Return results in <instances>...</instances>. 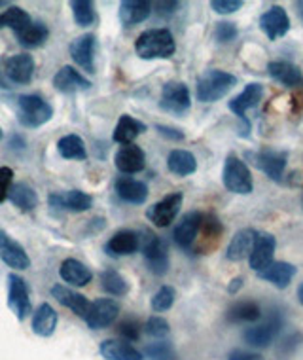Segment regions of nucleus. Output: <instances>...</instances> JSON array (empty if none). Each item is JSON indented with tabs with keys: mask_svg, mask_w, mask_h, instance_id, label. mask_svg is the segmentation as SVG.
I'll return each mask as SVG.
<instances>
[{
	"mask_svg": "<svg viewBox=\"0 0 303 360\" xmlns=\"http://www.w3.org/2000/svg\"><path fill=\"white\" fill-rule=\"evenodd\" d=\"M176 44L169 29H150L136 38L135 51L141 59H169L173 57Z\"/></svg>",
	"mask_w": 303,
	"mask_h": 360,
	"instance_id": "f257e3e1",
	"label": "nucleus"
},
{
	"mask_svg": "<svg viewBox=\"0 0 303 360\" xmlns=\"http://www.w3.org/2000/svg\"><path fill=\"white\" fill-rule=\"evenodd\" d=\"M237 86V76L229 75L226 70L211 69L199 76L195 86V97L201 103H217Z\"/></svg>",
	"mask_w": 303,
	"mask_h": 360,
	"instance_id": "f03ea898",
	"label": "nucleus"
},
{
	"mask_svg": "<svg viewBox=\"0 0 303 360\" xmlns=\"http://www.w3.org/2000/svg\"><path fill=\"white\" fill-rule=\"evenodd\" d=\"M222 182L228 192L239 193V195H248L254 190V180L252 174H250V169L236 154H229L226 158L222 171Z\"/></svg>",
	"mask_w": 303,
	"mask_h": 360,
	"instance_id": "7ed1b4c3",
	"label": "nucleus"
},
{
	"mask_svg": "<svg viewBox=\"0 0 303 360\" xmlns=\"http://www.w3.org/2000/svg\"><path fill=\"white\" fill-rule=\"evenodd\" d=\"M18 120L25 127H40L48 124L53 116V108L40 95H19L18 97Z\"/></svg>",
	"mask_w": 303,
	"mask_h": 360,
	"instance_id": "20e7f679",
	"label": "nucleus"
},
{
	"mask_svg": "<svg viewBox=\"0 0 303 360\" xmlns=\"http://www.w3.org/2000/svg\"><path fill=\"white\" fill-rule=\"evenodd\" d=\"M141 249H143L146 266L154 275H165L169 271V249L167 243L161 237L154 236L152 231H146L141 239Z\"/></svg>",
	"mask_w": 303,
	"mask_h": 360,
	"instance_id": "39448f33",
	"label": "nucleus"
},
{
	"mask_svg": "<svg viewBox=\"0 0 303 360\" xmlns=\"http://www.w3.org/2000/svg\"><path fill=\"white\" fill-rule=\"evenodd\" d=\"M247 160H250L254 167H258L264 174L275 182H281L285 176L286 162L288 155L285 152H277V150H262V152H247Z\"/></svg>",
	"mask_w": 303,
	"mask_h": 360,
	"instance_id": "423d86ee",
	"label": "nucleus"
},
{
	"mask_svg": "<svg viewBox=\"0 0 303 360\" xmlns=\"http://www.w3.org/2000/svg\"><path fill=\"white\" fill-rule=\"evenodd\" d=\"M160 106L169 114H176V116H182L190 110L192 97L184 82H167L161 89Z\"/></svg>",
	"mask_w": 303,
	"mask_h": 360,
	"instance_id": "0eeeda50",
	"label": "nucleus"
},
{
	"mask_svg": "<svg viewBox=\"0 0 303 360\" xmlns=\"http://www.w3.org/2000/svg\"><path fill=\"white\" fill-rule=\"evenodd\" d=\"M264 99V86L254 82V84H248L241 94L237 95L236 99L229 101V110L236 114L237 118L243 122V137H248L247 131L250 129V122L247 120V110L248 108H254L260 101Z\"/></svg>",
	"mask_w": 303,
	"mask_h": 360,
	"instance_id": "6e6552de",
	"label": "nucleus"
},
{
	"mask_svg": "<svg viewBox=\"0 0 303 360\" xmlns=\"http://www.w3.org/2000/svg\"><path fill=\"white\" fill-rule=\"evenodd\" d=\"M281 326H283V321H281V317H278L277 311H273L266 323L256 324V326H250V328L245 330L243 340H245V343L250 345V347H256V349L269 347V345L275 342V338L278 335Z\"/></svg>",
	"mask_w": 303,
	"mask_h": 360,
	"instance_id": "1a4fd4ad",
	"label": "nucleus"
},
{
	"mask_svg": "<svg viewBox=\"0 0 303 360\" xmlns=\"http://www.w3.org/2000/svg\"><path fill=\"white\" fill-rule=\"evenodd\" d=\"M8 305L19 321H25L32 311L27 283L19 275H8Z\"/></svg>",
	"mask_w": 303,
	"mask_h": 360,
	"instance_id": "9d476101",
	"label": "nucleus"
},
{
	"mask_svg": "<svg viewBox=\"0 0 303 360\" xmlns=\"http://www.w3.org/2000/svg\"><path fill=\"white\" fill-rule=\"evenodd\" d=\"M182 201H184V198H182V193L180 192L169 193V195H165L161 201H157V203H154V205L150 207L148 211H146V217H148L150 222L154 224V226H157V228H167L180 212Z\"/></svg>",
	"mask_w": 303,
	"mask_h": 360,
	"instance_id": "9b49d317",
	"label": "nucleus"
},
{
	"mask_svg": "<svg viewBox=\"0 0 303 360\" xmlns=\"http://www.w3.org/2000/svg\"><path fill=\"white\" fill-rule=\"evenodd\" d=\"M120 315V305L110 298L95 300L89 305L86 315V323L91 330H103L108 328L110 324H114V321L118 319Z\"/></svg>",
	"mask_w": 303,
	"mask_h": 360,
	"instance_id": "f8f14e48",
	"label": "nucleus"
},
{
	"mask_svg": "<svg viewBox=\"0 0 303 360\" xmlns=\"http://www.w3.org/2000/svg\"><path fill=\"white\" fill-rule=\"evenodd\" d=\"M260 29L271 42L286 37V32L290 31V18H288L285 8L271 6L267 12L262 13Z\"/></svg>",
	"mask_w": 303,
	"mask_h": 360,
	"instance_id": "ddd939ff",
	"label": "nucleus"
},
{
	"mask_svg": "<svg viewBox=\"0 0 303 360\" xmlns=\"http://www.w3.org/2000/svg\"><path fill=\"white\" fill-rule=\"evenodd\" d=\"M201 224H203V212L192 211L182 217L173 231V239L180 249H192L193 243L198 241Z\"/></svg>",
	"mask_w": 303,
	"mask_h": 360,
	"instance_id": "4468645a",
	"label": "nucleus"
},
{
	"mask_svg": "<svg viewBox=\"0 0 303 360\" xmlns=\"http://www.w3.org/2000/svg\"><path fill=\"white\" fill-rule=\"evenodd\" d=\"M275 249H277V239H275V236L267 233V231H258L256 233L252 252L248 256V264H250V267H252L256 274L271 264L273 256H275Z\"/></svg>",
	"mask_w": 303,
	"mask_h": 360,
	"instance_id": "2eb2a0df",
	"label": "nucleus"
},
{
	"mask_svg": "<svg viewBox=\"0 0 303 360\" xmlns=\"http://www.w3.org/2000/svg\"><path fill=\"white\" fill-rule=\"evenodd\" d=\"M4 75L8 80L19 86L31 84L34 75V59L29 53H15L4 63Z\"/></svg>",
	"mask_w": 303,
	"mask_h": 360,
	"instance_id": "dca6fc26",
	"label": "nucleus"
},
{
	"mask_svg": "<svg viewBox=\"0 0 303 360\" xmlns=\"http://www.w3.org/2000/svg\"><path fill=\"white\" fill-rule=\"evenodd\" d=\"M0 260L4 262L8 267L19 269V271H23L31 266V260H29L25 249L2 230H0Z\"/></svg>",
	"mask_w": 303,
	"mask_h": 360,
	"instance_id": "f3484780",
	"label": "nucleus"
},
{
	"mask_svg": "<svg viewBox=\"0 0 303 360\" xmlns=\"http://www.w3.org/2000/svg\"><path fill=\"white\" fill-rule=\"evenodd\" d=\"M51 207L56 209H65V211L84 212L89 211L93 205V198L89 193L80 192V190H68V192H56L48 198Z\"/></svg>",
	"mask_w": 303,
	"mask_h": 360,
	"instance_id": "a211bd4d",
	"label": "nucleus"
},
{
	"mask_svg": "<svg viewBox=\"0 0 303 360\" xmlns=\"http://www.w3.org/2000/svg\"><path fill=\"white\" fill-rule=\"evenodd\" d=\"M114 163L118 167L120 173L124 174H135L141 173L146 167V155L143 148L136 144H125L118 150V154L114 158Z\"/></svg>",
	"mask_w": 303,
	"mask_h": 360,
	"instance_id": "6ab92c4d",
	"label": "nucleus"
},
{
	"mask_svg": "<svg viewBox=\"0 0 303 360\" xmlns=\"http://www.w3.org/2000/svg\"><path fill=\"white\" fill-rule=\"evenodd\" d=\"M53 87L61 94H76V91H87L91 87V82L86 76H82L75 67H63L53 76Z\"/></svg>",
	"mask_w": 303,
	"mask_h": 360,
	"instance_id": "aec40b11",
	"label": "nucleus"
},
{
	"mask_svg": "<svg viewBox=\"0 0 303 360\" xmlns=\"http://www.w3.org/2000/svg\"><path fill=\"white\" fill-rule=\"evenodd\" d=\"M93 51H95V34H82L70 44V57L72 61L86 70L89 75L95 72V63H93Z\"/></svg>",
	"mask_w": 303,
	"mask_h": 360,
	"instance_id": "412c9836",
	"label": "nucleus"
},
{
	"mask_svg": "<svg viewBox=\"0 0 303 360\" xmlns=\"http://www.w3.org/2000/svg\"><path fill=\"white\" fill-rule=\"evenodd\" d=\"M296 274L297 267L292 266L290 262L273 260L269 266L258 271V279L267 281V283H271V285L277 286V288H286V286L292 283V279L296 277Z\"/></svg>",
	"mask_w": 303,
	"mask_h": 360,
	"instance_id": "4be33fe9",
	"label": "nucleus"
},
{
	"mask_svg": "<svg viewBox=\"0 0 303 360\" xmlns=\"http://www.w3.org/2000/svg\"><path fill=\"white\" fill-rule=\"evenodd\" d=\"M256 233L258 231L252 230V228H245V230L237 231L236 236L231 237L228 249H226V258L229 262H241L245 258H248L250 252H252Z\"/></svg>",
	"mask_w": 303,
	"mask_h": 360,
	"instance_id": "5701e85b",
	"label": "nucleus"
},
{
	"mask_svg": "<svg viewBox=\"0 0 303 360\" xmlns=\"http://www.w3.org/2000/svg\"><path fill=\"white\" fill-rule=\"evenodd\" d=\"M116 193L120 195V199H124L125 203L143 205L148 199V186L141 180L131 179V176H120L116 180Z\"/></svg>",
	"mask_w": 303,
	"mask_h": 360,
	"instance_id": "b1692460",
	"label": "nucleus"
},
{
	"mask_svg": "<svg viewBox=\"0 0 303 360\" xmlns=\"http://www.w3.org/2000/svg\"><path fill=\"white\" fill-rule=\"evenodd\" d=\"M51 296H53L61 305L75 311V315L86 319L87 309H89V305H91V302H89L86 296H82L78 292L70 290V288H67L65 285L53 286V288H51Z\"/></svg>",
	"mask_w": 303,
	"mask_h": 360,
	"instance_id": "393cba45",
	"label": "nucleus"
},
{
	"mask_svg": "<svg viewBox=\"0 0 303 360\" xmlns=\"http://www.w3.org/2000/svg\"><path fill=\"white\" fill-rule=\"evenodd\" d=\"M141 249V237L136 231L122 230L110 237V241L106 243V250L112 256H129L135 255Z\"/></svg>",
	"mask_w": 303,
	"mask_h": 360,
	"instance_id": "a878e982",
	"label": "nucleus"
},
{
	"mask_svg": "<svg viewBox=\"0 0 303 360\" xmlns=\"http://www.w3.org/2000/svg\"><path fill=\"white\" fill-rule=\"evenodd\" d=\"M267 72L273 80L286 87H297L303 82L302 69L292 65L290 61H271L267 65Z\"/></svg>",
	"mask_w": 303,
	"mask_h": 360,
	"instance_id": "bb28decb",
	"label": "nucleus"
},
{
	"mask_svg": "<svg viewBox=\"0 0 303 360\" xmlns=\"http://www.w3.org/2000/svg\"><path fill=\"white\" fill-rule=\"evenodd\" d=\"M99 351L106 360H144V354L125 340H105Z\"/></svg>",
	"mask_w": 303,
	"mask_h": 360,
	"instance_id": "cd10ccee",
	"label": "nucleus"
},
{
	"mask_svg": "<svg viewBox=\"0 0 303 360\" xmlns=\"http://www.w3.org/2000/svg\"><path fill=\"white\" fill-rule=\"evenodd\" d=\"M152 13V4L144 0H125L120 4V21L125 27H133L143 23Z\"/></svg>",
	"mask_w": 303,
	"mask_h": 360,
	"instance_id": "c85d7f7f",
	"label": "nucleus"
},
{
	"mask_svg": "<svg viewBox=\"0 0 303 360\" xmlns=\"http://www.w3.org/2000/svg\"><path fill=\"white\" fill-rule=\"evenodd\" d=\"M59 275L67 285L72 286H86L93 279L91 269L75 258H68V260L63 262L61 267H59Z\"/></svg>",
	"mask_w": 303,
	"mask_h": 360,
	"instance_id": "c756f323",
	"label": "nucleus"
},
{
	"mask_svg": "<svg viewBox=\"0 0 303 360\" xmlns=\"http://www.w3.org/2000/svg\"><path fill=\"white\" fill-rule=\"evenodd\" d=\"M57 328V313L50 304H40L32 315V332L40 338H50Z\"/></svg>",
	"mask_w": 303,
	"mask_h": 360,
	"instance_id": "7c9ffc66",
	"label": "nucleus"
},
{
	"mask_svg": "<svg viewBox=\"0 0 303 360\" xmlns=\"http://www.w3.org/2000/svg\"><path fill=\"white\" fill-rule=\"evenodd\" d=\"M167 167L176 176H190L198 171V160L188 150H173L167 158Z\"/></svg>",
	"mask_w": 303,
	"mask_h": 360,
	"instance_id": "2f4dec72",
	"label": "nucleus"
},
{
	"mask_svg": "<svg viewBox=\"0 0 303 360\" xmlns=\"http://www.w3.org/2000/svg\"><path fill=\"white\" fill-rule=\"evenodd\" d=\"M146 131V125L143 124V122H138V120H135L133 116H127V114H124V116H120L118 120V125H116V129H114V141L120 144H133V141H135L141 133H144Z\"/></svg>",
	"mask_w": 303,
	"mask_h": 360,
	"instance_id": "473e14b6",
	"label": "nucleus"
},
{
	"mask_svg": "<svg viewBox=\"0 0 303 360\" xmlns=\"http://www.w3.org/2000/svg\"><path fill=\"white\" fill-rule=\"evenodd\" d=\"M262 317V309L260 305L256 304V302H237L236 305H231L226 313V319H228V323L233 324H241V323H256V321H260Z\"/></svg>",
	"mask_w": 303,
	"mask_h": 360,
	"instance_id": "72a5a7b5",
	"label": "nucleus"
},
{
	"mask_svg": "<svg viewBox=\"0 0 303 360\" xmlns=\"http://www.w3.org/2000/svg\"><path fill=\"white\" fill-rule=\"evenodd\" d=\"M8 199L12 201L13 205L18 207L19 211H23V212L34 211L38 205L37 192H34L29 184H25V182L12 184L10 193H8Z\"/></svg>",
	"mask_w": 303,
	"mask_h": 360,
	"instance_id": "f704fd0d",
	"label": "nucleus"
},
{
	"mask_svg": "<svg viewBox=\"0 0 303 360\" xmlns=\"http://www.w3.org/2000/svg\"><path fill=\"white\" fill-rule=\"evenodd\" d=\"M15 37H18V42L23 46V48H38V46H42L48 37H50V29L40 23V21H32L31 25L25 27L23 31L15 32Z\"/></svg>",
	"mask_w": 303,
	"mask_h": 360,
	"instance_id": "c9c22d12",
	"label": "nucleus"
},
{
	"mask_svg": "<svg viewBox=\"0 0 303 360\" xmlns=\"http://www.w3.org/2000/svg\"><path fill=\"white\" fill-rule=\"evenodd\" d=\"M57 150H59V154H61L65 160H78V162H84L87 158L86 143H84V139L78 137V135H65V137L59 139Z\"/></svg>",
	"mask_w": 303,
	"mask_h": 360,
	"instance_id": "e433bc0d",
	"label": "nucleus"
},
{
	"mask_svg": "<svg viewBox=\"0 0 303 360\" xmlns=\"http://www.w3.org/2000/svg\"><path fill=\"white\" fill-rule=\"evenodd\" d=\"M32 23L31 15L23 10V8L12 6L8 8L6 12L0 13V31L8 27V29H12L13 32L23 31L25 27H29Z\"/></svg>",
	"mask_w": 303,
	"mask_h": 360,
	"instance_id": "4c0bfd02",
	"label": "nucleus"
},
{
	"mask_svg": "<svg viewBox=\"0 0 303 360\" xmlns=\"http://www.w3.org/2000/svg\"><path fill=\"white\" fill-rule=\"evenodd\" d=\"M101 286L110 296H125L129 292V283L116 269H106L101 274Z\"/></svg>",
	"mask_w": 303,
	"mask_h": 360,
	"instance_id": "58836bf2",
	"label": "nucleus"
},
{
	"mask_svg": "<svg viewBox=\"0 0 303 360\" xmlns=\"http://www.w3.org/2000/svg\"><path fill=\"white\" fill-rule=\"evenodd\" d=\"M70 8H72L75 21L80 27H89L95 23L97 13H95L93 2H89V0H72V2H70Z\"/></svg>",
	"mask_w": 303,
	"mask_h": 360,
	"instance_id": "ea45409f",
	"label": "nucleus"
},
{
	"mask_svg": "<svg viewBox=\"0 0 303 360\" xmlns=\"http://www.w3.org/2000/svg\"><path fill=\"white\" fill-rule=\"evenodd\" d=\"M201 233H203V243L212 241V245H217V241L224 233L222 222H220L214 214H203Z\"/></svg>",
	"mask_w": 303,
	"mask_h": 360,
	"instance_id": "a19ab883",
	"label": "nucleus"
},
{
	"mask_svg": "<svg viewBox=\"0 0 303 360\" xmlns=\"http://www.w3.org/2000/svg\"><path fill=\"white\" fill-rule=\"evenodd\" d=\"M174 298H176V292H174L173 286H161L160 290L154 294V298H152V309L157 311V313L169 311L173 307Z\"/></svg>",
	"mask_w": 303,
	"mask_h": 360,
	"instance_id": "79ce46f5",
	"label": "nucleus"
},
{
	"mask_svg": "<svg viewBox=\"0 0 303 360\" xmlns=\"http://www.w3.org/2000/svg\"><path fill=\"white\" fill-rule=\"evenodd\" d=\"M144 354L148 356L150 360H176V351L169 342H155L150 343Z\"/></svg>",
	"mask_w": 303,
	"mask_h": 360,
	"instance_id": "37998d69",
	"label": "nucleus"
},
{
	"mask_svg": "<svg viewBox=\"0 0 303 360\" xmlns=\"http://www.w3.org/2000/svg\"><path fill=\"white\" fill-rule=\"evenodd\" d=\"M144 332L150 338H154V340H163L171 332V326H169V323L163 317H150L146 324H144Z\"/></svg>",
	"mask_w": 303,
	"mask_h": 360,
	"instance_id": "c03bdc74",
	"label": "nucleus"
},
{
	"mask_svg": "<svg viewBox=\"0 0 303 360\" xmlns=\"http://www.w3.org/2000/svg\"><path fill=\"white\" fill-rule=\"evenodd\" d=\"M237 32L239 31H237L236 23L220 21V23H217V29H214V40L220 44H228L231 40H236Z\"/></svg>",
	"mask_w": 303,
	"mask_h": 360,
	"instance_id": "a18cd8bd",
	"label": "nucleus"
},
{
	"mask_svg": "<svg viewBox=\"0 0 303 360\" xmlns=\"http://www.w3.org/2000/svg\"><path fill=\"white\" fill-rule=\"evenodd\" d=\"M118 334L125 338V342H136L141 338V324L133 319H127L118 326Z\"/></svg>",
	"mask_w": 303,
	"mask_h": 360,
	"instance_id": "49530a36",
	"label": "nucleus"
},
{
	"mask_svg": "<svg viewBox=\"0 0 303 360\" xmlns=\"http://www.w3.org/2000/svg\"><path fill=\"white\" fill-rule=\"evenodd\" d=\"M211 8L217 13L228 15V13H236L237 10H241L243 0H212Z\"/></svg>",
	"mask_w": 303,
	"mask_h": 360,
	"instance_id": "de8ad7c7",
	"label": "nucleus"
},
{
	"mask_svg": "<svg viewBox=\"0 0 303 360\" xmlns=\"http://www.w3.org/2000/svg\"><path fill=\"white\" fill-rule=\"evenodd\" d=\"M13 171L10 167H0V203L8 199L10 188H12Z\"/></svg>",
	"mask_w": 303,
	"mask_h": 360,
	"instance_id": "09e8293b",
	"label": "nucleus"
},
{
	"mask_svg": "<svg viewBox=\"0 0 303 360\" xmlns=\"http://www.w3.org/2000/svg\"><path fill=\"white\" fill-rule=\"evenodd\" d=\"M155 131L169 141H184V133L174 127H169V125H155Z\"/></svg>",
	"mask_w": 303,
	"mask_h": 360,
	"instance_id": "8fccbe9b",
	"label": "nucleus"
},
{
	"mask_svg": "<svg viewBox=\"0 0 303 360\" xmlns=\"http://www.w3.org/2000/svg\"><path fill=\"white\" fill-rule=\"evenodd\" d=\"M228 360H266V359L258 353H250V351L237 349V351H231V353H229Z\"/></svg>",
	"mask_w": 303,
	"mask_h": 360,
	"instance_id": "3c124183",
	"label": "nucleus"
},
{
	"mask_svg": "<svg viewBox=\"0 0 303 360\" xmlns=\"http://www.w3.org/2000/svg\"><path fill=\"white\" fill-rule=\"evenodd\" d=\"M155 8H157V13H160V15H171V13L176 12L179 2H157Z\"/></svg>",
	"mask_w": 303,
	"mask_h": 360,
	"instance_id": "603ef678",
	"label": "nucleus"
},
{
	"mask_svg": "<svg viewBox=\"0 0 303 360\" xmlns=\"http://www.w3.org/2000/svg\"><path fill=\"white\" fill-rule=\"evenodd\" d=\"M243 288V277H236V279H231L228 286V292L229 294H237V292Z\"/></svg>",
	"mask_w": 303,
	"mask_h": 360,
	"instance_id": "864d4df0",
	"label": "nucleus"
},
{
	"mask_svg": "<svg viewBox=\"0 0 303 360\" xmlns=\"http://www.w3.org/2000/svg\"><path fill=\"white\" fill-rule=\"evenodd\" d=\"M297 300H299V304L303 305V283L299 285V288H297Z\"/></svg>",
	"mask_w": 303,
	"mask_h": 360,
	"instance_id": "5fc2aeb1",
	"label": "nucleus"
},
{
	"mask_svg": "<svg viewBox=\"0 0 303 360\" xmlns=\"http://www.w3.org/2000/svg\"><path fill=\"white\" fill-rule=\"evenodd\" d=\"M296 8H297V13H299V18H302V21H303V2H297Z\"/></svg>",
	"mask_w": 303,
	"mask_h": 360,
	"instance_id": "6e6d98bb",
	"label": "nucleus"
},
{
	"mask_svg": "<svg viewBox=\"0 0 303 360\" xmlns=\"http://www.w3.org/2000/svg\"><path fill=\"white\" fill-rule=\"evenodd\" d=\"M2 137H4V133H2V129H0V141H2Z\"/></svg>",
	"mask_w": 303,
	"mask_h": 360,
	"instance_id": "4d7b16f0",
	"label": "nucleus"
},
{
	"mask_svg": "<svg viewBox=\"0 0 303 360\" xmlns=\"http://www.w3.org/2000/svg\"><path fill=\"white\" fill-rule=\"evenodd\" d=\"M2 6H4V2H2V0H0V8H2Z\"/></svg>",
	"mask_w": 303,
	"mask_h": 360,
	"instance_id": "13d9d810",
	"label": "nucleus"
}]
</instances>
